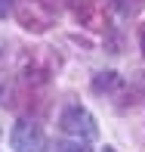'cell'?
<instances>
[{
    "mask_svg": "<svg viewBox=\"0 0 145 152\" xmlns=\"http://www.w3.org/2000/svg\"><path fill=\"white\" fill-rule=\"evenodd\" d=\"M59 12H62V0H19L16 3L19 25L31 34L50 31V25L59 19Z\"/></svg>",
    "mask_w": 145,
    "mask_h": 152,
    "instance_id": "1",
    "label": "cell"
},
{
    "mask_svg": "<svg viewBox=\"0 0 145 152\" xmlns=\"http://www.w3.org/2000/svg\"><path fill=\"white\" fill-rule=\"evenodd\" d=\"M59 127L65 130V134H71L74 140H93V137L99 134L96 118L87 112L84 106H68L65 112L59 115Z\"/></svg>",
    "mask_w": 145,
    "mask_h": 152,
    "instance_id": "2",
    "label": "cell"
},
{
    "mask_svg": "<svg viewBox=\"0 0 145 152\" xmlns=\"http://www.w3.org/2000/svg\"><path fill=\"white\" fill-rule=\"evenodd\" d=\"M68 10L77 19V25H84L87 31H105L108 28V10L102 0H68Z\"/></svg>",
    "mask_w": 145,
    "mask_h": 152,
    "instance_id": "3",
    "label": "cell"
},
{
    "mask_svg": "<svg viewBox=\"0 0 145 152\" xmlns=\"http://www.w3.org/2000/svg\"><path fill=\"white\" fill-rule=\"evenodd\" d=\"M9 143L16 152H43L46 149V134L37 121H16L12 124V134H9Z\"/></svg>",
    "mask_w": 145,
    "mask_h": 152,
    "instance_id": "4",
    "label": "cell"
},
{
    "mask_svg": "<svg viewBox=\"0 0 145 152\" xmlns=\"http://www.w3.org/2000/svg\"><path fill=\"white\" fill-rule=\"evenodd\" d=\"M56 65H59V59L53 56V53H46V50H34L31 56H25V62H22V78L28 81L31 87L46 84V81H50V75L56 72Z\"/></svg>",
    "mask_w": 145,
    "mask_h": 152,
    "instance_id": "5",
    "label": "cell"
},
{
    "mask_svg": "<svg viewBox=\"0 0 145 152\" xmlns=\"http://www.w3.org/2000/svg\"><path fill=\"white\" fill-rule=\"evenodd\" d=\"M117 87H120V75L117 72H102V75H96V81H93L96 93H111Z\"/></svg>",
    "mask_w": 145,
    "mask_h": 152,
    "instance_id": "6",
    "label": "cell"
},
{
    "mask_svg": "<svg viewBox=\"0 0 145 152\" xmlns=\"http://www.w3.org/2000/svg\"><path fill=\"white\" fill-rule=\"evenodd\" d=\"M111 3L123 12V16H133V12H139V10H142V0H111Z\"/></svg>",
    "mask_w": 145,
    "mask_h": 152,
    "instance_id": "7",
    "label": "cell"
},
{
    "mask_svg": "<svg viewBox=\"0 0 145 152\" xmlns=\"http://www.w3.org/2000/svg\"><path fill=\"white\" fill-rule=\"evenodd\" d=\"M56 152H93L87 146V140H74V143H56Z\"/></svg>",
    "mask_w": 145,
    "mask_h": 152,
    "instance_id": "8",
    "label": "cell"
},
{
    "mask_svg": "<svg viewBox=\"0 0 145 152\" xmlns=\"http://www.w3.org/2000/svg\"><path fill=\"white\" fill-rule=\"evenodd\" d=\"M9 10H12V0H0V19L9 16Z\"/></svg>",
    "mask_w": 145,
    "mask_h": 152,
    "instance_id": "9",
    "label": "cell"
},
{
    "mask_svg": "<svg viewBox=\"0 0 145 152\" xmlns=\"http://www.w3.org/2000/svg\"><path fill=\"white\" fill-rule=\"evenodd\" d=\"M6 102H9V90H6L3 81H0V106H6Z\"/></svg>",
    "mask_w": 145,
    "mask_h": 152,
    "instance_id": "10",
    "label": "cell"
},
{
    "mask_svg": "<svg viewBox=\"0 0 145 152\" xmlns=\"http://www.w3.org/2000/svg\"><path fill=\"white\" fill-rule=\"evenodd\" d=\"M139 50H142V56H145V25H139Z\"/></svg>",
    "mask_w": 145,
    "mask_h": 152,
    "instance_id": "11",
    "label": "cell"
},
{
    "mask_svg": "<svg viewBox=\"0 0 145 152\" xmlns=\"http://www.w3.org/2000/svg\"><path fill=\"white\" fill-rule=\"evenodd\" d=\"M105 152H114V149H108V146H105Z\"/></svg>",
    "mask_w": 145,
    "mask_h": 152,
    "instance_id": "12",
    "label": "cell"
}]
</instances>
